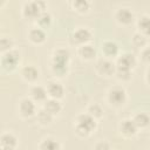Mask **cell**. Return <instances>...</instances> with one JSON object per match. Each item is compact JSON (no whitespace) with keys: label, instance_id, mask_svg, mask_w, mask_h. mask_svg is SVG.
Wrapping results in <instances>:
<instances>
[{"label":"cell","instance_id":"cell-1","mask_svg":"<svg viewBox=\"0 0 150 150\" xmlns=\"http://www.w3.org/2000/svg\"><path fill=\"white\" fill-rule=\"evenodd\" d=\"M97 120L90 116L88 112L77 115L74 124V131L80 137H88L97 127Z\"/></svg>","mask_w":150,"mask_h":150},{"label":"cell","instance_id":"cell-2","mask_svg":"<svg viewBox=\"0 0 150 150\" xmlns=\"http://www.w3.org/2000/svg\"><path fill=\"white\" fill-rule=\"evenodd\" d=\"M47 11V4L45 0H32L23 5L22 15L29 20H36L38 16Z\"/></svg>","mask_w":150,"mask_h":150},{"label":"cell","instance_id":"cell-3","mask_svg":"<svg viewBox=\"0 0 150 150\" xmlns=\"http://www.w3.org/2000/svg\"><path fill=\"white\" fill-rule=\"evenodd\" d=\"M20 63V53L15 49H11L8 52L1 53L0 64L4 71L12 73L14 71Z\"/></svg>","mask_w":150,"mask_h":150},{"label":"cell","instance_id":"cell-4","mask_svg":"<svg viewBox=\"0 0 150 150\" xmlns=\"http://www.w3.org/2000/svg\"><path fill=\"white\" fill-rule=\"evenodd\" d=\"M107 100H108L110 105H112L115 108H121L125 104V102L128 100L127 91L123 87L115 86V87L109 89L108 95H107Z\"/></svg>","mask_w":150,"mask_h":150},{"label":"cell","instance_id":"cell-5","mask_svg":"<svg viewBox=\"0 0 150 150\" xmlns=\"http://www.w3.org/2000/svg\"><path fill=\"white\" fill-rule=\"evenodd\" d=\"M18 111L19 115L23 118H30L36 115V102L33 101L30 97H25L21 98L19 104H18Z\"/></svg>","mask_w":150,"mask_h":150},{"label":"cell","instance_id":"cell-6","mask_svg":"<svg viewBox=\"0 0 150 150\" xmlns=\"http://www.w3.org/2000/svg\"><path fill=\"white\" fill-rule=\"evenodd\" d=\"M137 60L136 56L131 53H123L117 56L116 60V69L118 70H127L132 71V69L136 67Z\"/></svg>","mask_w":150,"mask_h":150},{"label":"cell","instance_id":"cell-7","mask_svg":"<svg viewBox=\"0 0 150 150\" xmlns=\"http://www.w3.org/2000/svg\"><path fill=\"white\" fill-rule=\"evenodd\" d=\"M96 73L103 77H110L116 74V63L110 59L103 57L96 62Z\"/></svg>","mask_w":150,"mask_h":150},{"label":"cell","instance_id":"cell-8","mask_svg":"<svg viewBox=\"0 0 150 150\" xmlns=\"http://www.w3.org/2000/svg\"><path fill=\"white\" fill-rule=\"evenodd\" d=\"M91 38H93V34L88 28L79 27L71 34V42L77 45V46H82V45L90 42Z\"/></svg>","mask_w":150,"mask_h":150},{"label":"cell","instance_id":"cell-9","mask_svg":"<svg viewBox=\"0 0 150 150\" xmlns=\"http://www.w3.org/2000/svg\"><path fill=\"white\" fill-rule=\"evenodd\" d=\"M118 130L122 136H124L127 138H131V137L136 136V134L139 129L137 128V125L132 118H124L121 121V123L118 125Z\"/></svg>","mask_w":150,"mask_h":150},{"label":"cell","instance_id":"cell-10","mask_svg":"<svg viewBox=\"0 0 150 150\" xmlns=\"http://www.w3.org/2000/svg\"><path fill=\"white\" fill-rule=\"evenodd\" d=\"M101 52L103 54V57L107 59H117L120 55V47L115 41L105 40L101 43Z\"/></svg>","mask_w":150,"mask_h":150},{"label":"cell","instance_id":"cell-11","mask_svg":"<svg viewBox=\"0 0 150 150\" xmlns=\"http://www.w3.org/2000/svg\"><path fill=\"white\" fill-rule=\"evenodd\" d=\"M115 20L117 21V23H120L121 26H129L134 22L135 20V15L131 12V9L123 7L116 11L115 13Z\"/></svg>","mask_w":150,"mask_h":150},{"label":"cell","instance_id":"cell-12","mask_svg":"<svg viewBox=\"0 0 150 150\" xmlns=\"http://www.w3.org/2000/svg\"><path fill=\"white\" fill-rule=\"evenodd\" d=\"M46 89H47V93H48V97H52V98L61 100L64 95L63 86L56 80L48 81L47 84H46Z\"/></svg>","mask_w":150,"mask_h":150},{"label":"cell","instance_id":"cell-13","mask_svg":"<svg viewBox=\"0 0 150 150\" xmlns=\"http://www.w3.org/2000/svg\"><path fill=\"white\" fill-rule=\"evenodd\" d=\"M70 62V53L66 48H57L54 50L52 56L53 64H61V66H69Z\"/></svg>","mask_w":150,"mask_h":150},{"label":"cell","instance_id":"cell-14","mask_svg":"<svg viewBox=\"0 0 150 150\" xmlns=\"http://www.w3.org/2000/svg\"><path fill=\"white\" fill-rule=\"evenodd\" d=\"M28 40L34 45H42L47 40V33L43 28L39 26L33 27L28 32Z\"/></svg>","mask_w":150,"mask_h":150},{"label":"cell","instance_id":"cell-15","mask_svg":"<svg viewBox=\"0 0 150 150\" xmlns=\"http://www.w3.org/2000/svg\"><path fill=\"white\" fill-rule=\"evenodd\" d=\"M18 146V137L13 132H4L0 137V148L2 150H14Z\"/></svg>","mask_w":150,"mask_h":150},{"label":"cell","instance_id":"cell-16","mask_svg":"<svg viewBox=\"0 0 150 150\" xmlns=\"http://www.w3.org/2000/svg\"><path fill=\"white\" fill-rule=\"evenodd\" d=\"M20 74H21V77L28 83H35L38 81L39 76H40V73H39L38 68L32 66V64L22 67L21 70H20Z\"/></svg>","mask_w":150,"mask_h":150},{"label":"cell","instance_id":"cell-17","mask_svg":"<svg viewBox=\"0 0 150 150\" xmlns=\"http://www.w3.org/2000/svg\"><path fill=\"white\" fill-rule=\"evenodd\" d=\"M29 97L36 103H43L48 98V93H47L46 87L38 86V84L33 86L29 90Z\"/></svg>","mask_w":150,"mask_h":150},{"label":"cell","instance_id":"cell-18","mask_svg":"<svg viewBox=\"0 0 150 150\" xmlns=\"http://www.w3.org/2000/svg\"><path fill=\"white\" fill-rule=\"evenodd\" d=\"M77 55L82 60H84V61H93L96 57V49L91 45L86 43V45L79 46V48H77Z\"/></svg>","mask_w":150,"mask_h":150},{"label":"cell","instance_id":"cell-19","mask_svg":"<svg viewBox=\"0 0 150 150\" xmlns=\"http://www.w3.org/2000/svg\"><path fill=\"white\" fill-rule=\"evenodd\" d=\"M43 109H46L48 112H50L53 116L59 115L62 111V104L60 102V100L57 98H52L48 97L45 102H43Z\"/></svg>","mask_w":150,"mask_h":150},{"label":"cell","instance_id":"cell-20","mask_svg":"<svg viewBox=\"0 0 150 150\" xmlns=\"http://www.w3.org/2000/svg\"><path fill=\"white\" fill-rule=\"evenodd\" d=\"M134 122L136 123L138 129H145L150 125V115L145 111H138L132 116Z\"/></svg>","mask_w":150,"mask_h":150},{"label":"cell","instance_id":"cell-21","mask_svg":"<svg viewBox=\"0 0 150 150\" xmlns=\"http://www.w3.org/2000/svg\"><path fill=\"white\" fill-rule=\"evenodd\" d=\"M137 28L138 32L143 35H145L146 38L150 36V16L149 15H142L138 20H137Z\"/></svg>","mask_w":150,"mask_h":150},{"label":"cell","instance_id":"cell-22","mask_svg":"<svg viewBox=\"0 0 150 150\" xmlns=\"http://www.w3.org/2000/svg\"><path fill=\"white\" fill-rule=\"evenodd\" d=\"M71 7L74 11H76L80 14L88 13L90 9V1L89 0H69Z\"/></svg>","mask_w":150,"mask_h":150},{"label":"cell","instance_id":"cell-23","mask_svg":"<svg viewBox=\"0 0 150 150\" xmlns=\"http://www.w3.org/2000/svg\"><path fill=\"white\" fill-rule=\"evenodd\" d=\"M35 22H36V26H39V27H41V28H43V29L46 30V29H48V28L52 26L53 18H52V15L46 11V12L41 13V14L38 16V19L35 20Z\"/></svg>","mask_w":150,"mask_h":150},{"label":"cell","instance_id":"cell-24","mask_svg":"<svg viewBox=\"0 0 150 150\" xmlns=\"http://www.w3.org/2000/svg\"><path fill=\"white\" fill-rule=\"evenodd\" d=\"M36 121L39 122V124L41 125H49L52 122H53V118L55 116H53L50 112H48L46 109H41V110H38L36 112Z\"/></svg>","mask_w":150,"mask_h":150},{"label":"cell","instance_id":"cell-25","mask_svg":"<svg viewBox=\"0 0 150 150\" xmlns=\"http://www.w3.org/2000/svg\"><path fill=\"white\" fill-rule=\"evenodd\" d=\"M61 148H62L61 143H59L56 139L52 137H47L42 139V142L39 144V149H42V150H59Z\"/></svg>","mask_w":150,"mask_h":150},{"label":"cell","instance_id":"cell-26","mask_svg":"<svg viewBox=\"0 0 150 150\" xmlns=\"http://www.w3.org/2000/svg\"><path fill=\"white\" fill-rule=\"evenodd\" d=\"M87 112H88L90 116H93L95 120H100V118L103 117V109H102V107H101L100 104H97V103H91V104H89L88 108H87Z\"/></svg>","mask_w":150,"mask_h":150},{"label":"cell","instance_id":"cell-27","mask_svg":"<svg viewBox=\"0 0 150 150\" xmlns=\"http://www.w3.org/2000/svg\"><path fill=\"white\" fill-rule=\"evenodd\" d=\"M131 42H132V45H134L136 48L142 49L143 47H145V46L148 45V39H146L145 35H143V34H141L139 32H137V33H135L134 36L131 38Z\"/></svg>","mask_w":150,"mask_h":150},{"label":"cell","instance_id":"cell-28","mask_svg":"<svg viewBox=\"0 0 150 150\" xmlns=\"http://www.w3.org/2000/svg\"><path fill=\"white\" fill-rule=\"evenodd\" d=\"M52 73L56 76V77H64L68 74L69 70V66H61V64H53L50 66Z\"/></svg>","mask_w":150,"mask_h":150},{"label":"cell","instance_id":"cell-29","mask_svg":"<svg viewBox=\"0 0 150 150\" xmlns=\"http://www.w3.org/2000/svg\"><path fill=\"white\" fill-rule=\"evenodd\" d=\"M13 46H14V42L11 38H8V36H2L1 38V40H0L1 53H5V52H8V50L13 49Z\"/></svg>","mask_w":150,"mask_h":150},{"label":"cell","instance_id":"cell-30","mask_svg":"<svg viewBox=\"0 0 150 150\" xmlns=\"http://www.w3.org/2000/svg\"><path fill=\"white\" fill-rule=\"evenodd\" d=\"M141 60L146 63V64H150V46H145L141 49Z\"/></svg>","mask_w":150,"mask_h":150},{"label":"cell","instance_id":"cell-31","mask_svg":"<svg viewBox=\"0 0 150 150\" xmlns=\"http://www.w3.org/2000/svg\"><path fill=\"white\" fill-rule=\"evenodd\" d=\"M115 75L120 81H129L131 79V71H127V70L116 69V74Z\"/></svg>","mask_w":150,"mask_h":150},{"label":"cell","instance_id":"cell-32","mask_svg":"<svg viewBox=\"0 0 150 150\" xmlns=\"http://www.w3.org/2000/svg\"><path fill=\"white\" fill-rule=\"evenodd\" d=\"M95 148H96V149H109L110 145H109V144H105V143H103V142H101V143L96 144Z\"/></svg>","mask_w":150,"mask_h":150},{"label":"cell","instance_id":"cell-33","mask_svg":"<svg viewBox=\"0 0 150 150\" xmlns=\"http://www.w3.org/2000/svg\"><path fill=\"white\" fill-rule=\"evenodd\" d=\"M145 81H146V83L148 84H150V67L146 69V71H145Z\"/></svg>","mask_w":150,"mask_h":150},{"label":"cell","instance_id":"cell-34","mask_svg":"<svg viewBox=\"0 0 150 150\" xmlns=\"http://www.w3.org/2000/svg\"><path fill=\"white\" fill-rule=\"evenodd\" d=\"M146 39H148V43H150V36H148Z\"/></svg>","mask_w":150,"mask_h":150}]
</instances>
